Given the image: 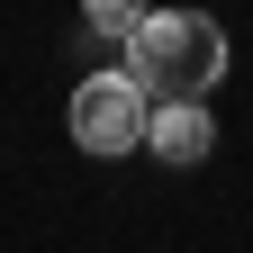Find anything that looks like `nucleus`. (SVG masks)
I'll use <instances>...</instances> for the list:
<instances>
[{
    "label": "nucleus",
    "mask_w": 253,
    "mask_h": 253,
    "mask_svg": "<svg viewBox=\"0 0 253 253\" xmlns=\"http://www.w3.org/2000/svg\"><path fill=\"white\" fill-rule=\"evenodd\" d=\"M126 73L154 100H208L226 73V27L208 9H145V27L126 37Z\"/></svg>",
    "instance_id": "obj_1"
},
{
    "label": "nucleus",
    "mask_w": 253,
    "mask_h": 253,
    "mask_svg": "<svg viewBox=\"0 0 253 253\" xmlns=\"http://www.w3.org/2000/svg\"><path fill=\"white\" fill-rule=\"evenodd\" d=\"M145 118H154V90L126 73V63L73 82V145H82V154H126V145H145Z\"/></svg>",
    "instance_id": "obj_2"
},
{
    "label": "nucleus",
    "mask_w": 253,
    "mask_h": 253,
    "mask_svg": "<svg viewBox=\"0 0 253 253\" xmlns=\"http://www.w3.org/2000/svg\"><path fill=\"white\" fill-rule=\"evenodd\" d=\"M145 145L163 154V163H208V145H217L208 100H154V118H145Z\"/></svg>",
    "instance_id": "obj_3"
},
{
    "label": "nucleus",
    "mask_w": 253,
    "mask_h": 253,
    "mask_svg": "<svg viewBox=\"0 0 253 253\" xmlns=\"http://www.w3.org/2000/svg\"><path fill=\"white\" fill-rule=\"evenodd\" d=\"M82 18L100 27V37H136V27H145V0H82Z\"/></svg>",
    "instance_id": "obj_4"
}]
</instances>
